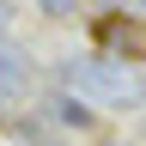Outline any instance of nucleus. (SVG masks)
Segmentation results:
<instances>
[{
  "label": "nucleus",
  "mask_w": 146,
  "mask_h": 146,
  "mask_svg": "<svg viewBox=\"0 0 146 146\" xmlns=\"http://www.w3.org/2000/svg\"><path fill=\"white\" fill-rule=\"evenodd\" d=\"M67 91L73 98H98V104H140L146 85L134 79L128 67H110V61H67Z\"/></svg>",
  "instance_id": "obj_1"
},
{
  "label": "nucleus",
  "mask_w": 146,
  "mask_h": 146,
  "mask_svg": "<svg viewBox=\"0 0 146 146\" xmlns=\"http://www.w3.org/2000/svg\"><path fill=\"white\" fill-rule=\"evenodd\" d=\"M98 43H104V49H122V61H146V18L104 12V18H98Z\"/></svg>",
  "instance_id": "obj_2"
},
{
  "label": "nucleus",
  "mask_w": 146,
  "mask_h": 146,
  "mask_svg": "<svg viewBox=\"0 0 146 146\" xmlns=\"http://www.w3.org/2000/svg\"><path fill=\"white\" fill-rule=\"evenodd\" d=\"M49 116L61 128H73V134H85V128L98 122V110H91L85 98H73V91H55V98H49Z\"/></svg>",
  "instance_id": "obj_3"
},
{
  "label": "nucleus",
  "mask_w": 146,
  "mask_h": 146,
  "mask_svg": "<svg viewBox=\"0 0 146 146\" xmlns=\"http://www.w3.org/2000/svg\"><path fill=\"white\" fill-rule=\"evenodd\" d=\"M25 91H31V61L0 43V98H25Z\"/></svg>",
  "instance_id": "obj_4"
},
{
  "label": "nucleus",
  "mask_w": 146,
  "mask_h": 146,
  "mask_svg": "<svg viewBox=\"0 0 146 146\" xmlns=\"http://www.w3.org/2000/svg\"><path fill=\"white\" fill-rule=\"evenodd\" d=\"M116 146H122V140H116Z\"/></svg>",
  "instance_id": "obj_5"
}]
</instances>
